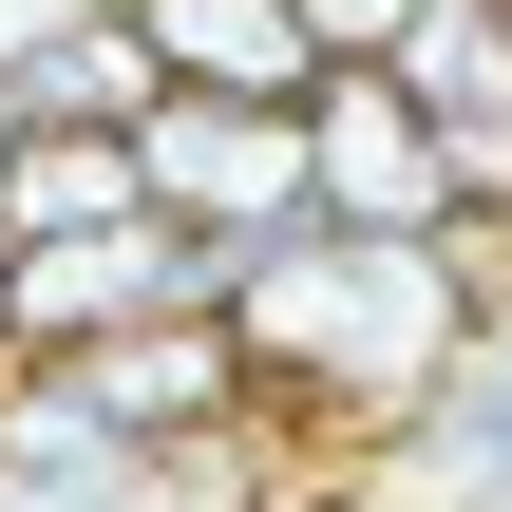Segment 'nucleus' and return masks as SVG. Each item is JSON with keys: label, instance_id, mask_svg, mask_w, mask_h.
I'll use <instances>...</instances> for the list:
<instances>
[{"label": "nucleus", "instance_id": "nucleus-1", "mask_svg": "<svg viewBox=\"0 0 512 512\" xmlns=\"http://www.w3.org/2000/svg\"><path fill=\"white\" fill-rule=\"evenodd\" d=\"M512 304V247H456V228H285L228 266V342H247V399L323 456H380L418 437L475 342Z\"/></svg>", "mask_w": 512, "mask_h": 512}, {"label": "nucleus", "instance_id": "nucleus-2", "mask_svg": "<svg viewBox=\"0 0 512 512\" xmlns=\"http://www.w3.org/2000/svg\"><path fill=\"white\" fill-rule=\"evenodd\" d=\"M133 171H152V209L209 228L228 266L285 247V228H323V133H304V114H247V95H152Z\"/></svg>", "mask_w": 512, "mask_h": 512}, {"label": "nucleus", "instance_id": "nucleus-3", "mask_svg": "<svg viewBox=\"0 0 512 512\" xmlns=\"http://www.w3.org/2000/svg\"><path fill=\"white\" fill-rule=\"evenodd\" d=\"M190 304H228V247H209V228H171V209L19 247V361H95V342H133V323H190Z\"/></svg>", "mask_w": 512, "mask_h": 512}, {"label": "nucleus", "instance_id": "nucleus-4", "mask_svg": "<svg viewBox=\"0 0 512 512\" xmlns=\"http://www.w3.org/2000/svg\"><path fill=\"white\" fill-rule=\"evenodd\" d=\"M304 133H323V228H456V133L399 76H323Z\"/></svg>", "mask_w": 512, "mask_h": 512}, {"label": "nucleus", "instance_id": "nucleus-5", "mask_svg": "<svg viewBox=\"0 0 512 512\" xmlns=\"http://www.w3.org/2000/svg\"><path fill=\"white\" fill-rule=\"evenodd\" d=\"M133 456H171V437H209V418H247V342H228V304H190V323H133V342H95V361H57Z\"/></svg>", "mask_w": 512, "mask_h": 512}, {"label": "nucleus", "instance_id": "nucleus-6", "mask_svg": "<svg viewBox=\"0 0 512 512\" xmlns=\"http://www.w3.org/2000/svg\"><path fill=\"white\" fill-rule=\"evenodd\" d=\"M133 38H152L171 95H247V114H304V95L342 76L304 0H133Z\"/></svg>", "mask_w": 512, "mask_h": 512}, {"label": "nucleus", "instance_id": "nucleus-7", "mask_svg": "<svg viewBox=\"0 0 512 512\" xmlns=\"http://www.w3.org/2000/svg\"><path fill=\"white\" fill-rule=\"evenodd\" d=\"M304 475H342V456H323V437H285V418L247 399V418H209V437L133 456V512H304Z\"/></svg>", "mask_w": 512, "mask_h": 512}, {"label": "nucleus", "instance_id": "nucleus-8", "mask_svg": "<svg viewBox=\"0 0 512 512\" xmlns=\"http://www.w3.org/2000/svg\"><path fill=\"white\" fill-rule=\"evenodd\" d=\"M133 209H152L133 133H19V171H0V247H57V228H133Z\"/></svg>", "mask_w": 512, "mask_h": 512}, {"label": "nucleus", "instance_id": "nucleus-9", "mask_svg": "<svg viewBox=\"0 0 512 512\" xmlns=\"http://www.w3.org/2000/svg\"><path fill=\"white\" fill-rule=\"evenodd\" d=\"M152 95H171V76H152V38H133V0H95V19L19 76V114H38V133H152Z\"/></svg>", "mask_w": 512, "mask_h": 512}, {"label": "nucleus", "instance_id": "nucleus-10", "mask_svg": "<svg viewBox=\"0 0 512 512\" xmlns=\"http://www.w3.org/2000/svg\"><path fill=\"white\" fill-rule=\"evenodd\" d=\"M380 76H399L437 133H494V114H512V0H437V19H418Z\"/></svg>", "mask_w": 512, "mask_h": 512}, {"label": "nucleus", "instance_id": "nucleus-11", "mask_svg": "<svg viewBox=\"0 0 512 512\" xmlns=\"http://www.w3.org/2000/svg\"><path fill=\"white\" fill-rule=\"evenodd\" d=\"M456 247H512V114L456 133Z\"/></svg>", "mask_w": 512, "mask_h": 512}, {"label": "nucleus", "instance_id": "nucleus-12", "mask_svg": "<svg viewBox=\"0 0 512 512\" xmlns=\"http://www.w3.org/2000/svg\"><path fill=\"white\" fill-rule=\"evenodd\" d=\"M304 19H323V57H342V76H380V57H399L437 0H304Z\"/></svg>", "mask_w": 512, "mask_h": 512}, {"label": "nucleus", "instance_id": "nucleus-13", "mask_svg": "<svg viewBox=\"0 0 512 512\" xmlns=\"http://www.w3.org/2000/svg\"><path fill=\"white\" fill-rule=\"evenodd\" d=\"M76 19H95V0H0V76H38V57H57Z\"/></svg>", "mask_w": 512, "mask_h": 512}, {"label": "nucleus", "instance_id": "nucleus-14", "mask_svg": "<svg viewBox=\"0 0 512 512\" xmlns=\"http://www.w3.org/2000/svg\"><path fill=\"white\" fill-rule=\"evenodd\" d=\"M19 133H38V114H19V76H0V171H19Z\"/></svg>", "mask_w": 512, "mask_h": 512}, {"label": "nucleus", "instance_id": "nucleus-15", "mask_svg": "<svg viewBox=\"0 0 512 512\" xmlns=\"http://www.w3.org/2000/svg\"><path fill=\"white\" fill-rule=\"evenodd\" d=\"M0 361H19V247H0Z\"/></svg>", "mask_w": 512, "mask_h": 512}]
</instances>
